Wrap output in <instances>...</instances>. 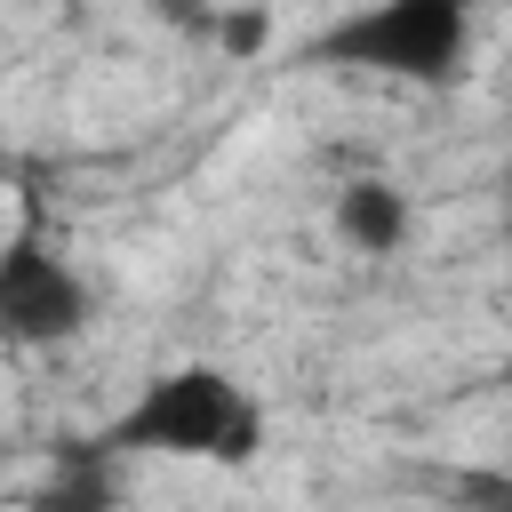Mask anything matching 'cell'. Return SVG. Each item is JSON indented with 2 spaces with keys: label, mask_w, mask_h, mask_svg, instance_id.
<instances>
[{
  "label": "cell",
  "mask_w": 512,
  "mask_h": 512,
  "mask_svg": "<svg viewBox=\"0 0 512 512\" xmlns=\"http://www.w3.org/2000/svg\"><path fill=\"white\" fill-rule=\"evenodd\" d=\"M408 224H416V208H408V192L392 176H352L336 192V240L360 248V256H392L408 240Z\"/></svg>",
  "instance_id": "cell-4"
},
{
  "label": "cell",
  "mask_w": 512,
  "mask_h": 512,
  "mask_svg": "<svg viewBox=\"0 0 512 512\" xmlns=\"http://www.w3.org/2000/svg\"><path fill=\"white\" fill-rule=\"evenodd\" d=\"M264 440V408L224 368H168L152 376L88 448L96 456H200V464H248Z\"/></svg>",
  "instance_id": "cell-1"
},
{
  "label": "cell",
  "mask_w": 512,
  "mask_h": 512,
  "mask_svg": "<svg viewBox=\"0 0 512 512\" xmlns=\"http://www.w3.org/2000/svg\"><path fill=\"white\" fill-rule=\"evenodd\" d=\"M264 40H272V8H256V0H240V8L216 16V48L224 56H256Z\"/></svg>",
  "instance_id": "cell-5"
},
{
  "label": "cell",
  "mask_w": 512,
  "mask_h": 512,
  "mask_svg": "<svg viewBox=\"0 0 512 512\" xmlns=\"http://www.w3.org/2000/svg\"><path fill=\"white\" fill-rule=\"evenodd\" d=\"M80 328H88V280L16 224L0 248V336L32 352V344H64Z\"/></svg>",
  "instance_id": "cell-3"
},
{
  "label": "cell",
  "mask_w": 512,
  "mask_h": 512,
  "mask_svg": "<svg viewBox=\"0 0 512 512\" xmlns=\"http://www.w3.org/2000/svg\"><path fill=\"white\" fill-rule=\"evenodd\" d=\"M464 56H472V0H360L352 16H336L328 32L296 48V64L376 72V80H416V88L464 80Z\"/></svg>",
  "instance_id": "cell-2"
}]
</instances>
